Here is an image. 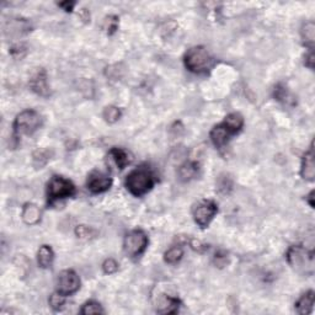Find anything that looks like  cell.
Masks as SVG:
<instances>
[{
    "label": "cell",
    "instance_id": "obj_7",
    "mask_svg": "<svg viewBox=\"0 0 315 315\" xmlns=\"http://www.w3.org/2000/svg\"><path fill=\"white\" fill-rule=\"evenodd\" d=\"M217 212H218V207H217V204L213 201L203 199V201L198 202L193 207L192 214H193L194 222L203 229V228L208 227L209 223H211L212 219L217 214Z\"/></svg>",
    "mask_w": 315,
    "mask_h": 315
},
{
    "label": "cell",
    "instance_id": "obj_30",
    "mask_svg": "<svg viewBox=\"0 0 315 315\" xmlns=\"http://www.w3.org/2000/svg\"><path fill=\"white\" fill-rule=\"evenodd\" d=\"M117 25H119V19L116 16H110L106 19V30L110 35L116 31Z\"/></svg>",
    "mask_w": 315,
    "mask_h": 315
},
{
    "label": "cell",
    "instance_id": "obj_12",
    "mask_svg": "<svg viewBox=\"0 0 315 315\" xmlns=\"http://www.w3.org/2000/svg\"><path fill=\"white\" fill-rule=\"evenodd\" d=\"M233 133L228 129L224 125H217L216 127H213V129L211 130V139L213 142V144L216 145L218 149H222L225 145L228 144L230 138L233 137Z\"/></svg>",
    "mask_w": 315,
    "mask_h": 315
},
{
    "label": "cell",
    "instance_id": "obj_33",
    "mask_svg": "<svg viewBox=\"0 0 315 315\" xmlns=\"http://www.w3.org/2000/svg\"><path fill=\"white\" fill-rule=\"evenodd\" d=\"M58 5H60L61 7H63L65 11H71L74 7V5H75V2L74 1H64V2H60Z\"/></svg>",
    "mask_w": 315,
    "mask_h": 315
},
{
    "label": "cell",
    "instance_id": "obj_11",
    "mask_svg": "<svg viewBox=\"0 0 315 315\" xmlns=\"http://www.w3.org/2000/svg\"><path fill=\"white\" fill-rule=\"evenodd\" d=\"M302 176L304 180L313 181L315 178V154H314V147L312 143L311 148L308 152L304 154L303 161H302Z\"/></svg>",
    "mask_w": 315,
    "mask_h": 315
},
{
    "label": "cell",
    "instance_id": "obj_14",
    "mask_svg": "<svg viewBox=\"0 0 315 315\" xmlns=\"http://www.w3.org/2000/svg\"><path fill=\"white\" fill-rule=\"evenodd\" d=\"M313 306H314V292L309 291L306 294L299 298V301L297 302L296 309L299 314H311L313 312Z\"/></svg>",
    "mask_w": 315,
    "mask_h": 315
},
{
    "label": "cell",
    "instance_id": "obj_1",
    "mask_svg": "<svg viewBox=\"0 0 315 315\" xmlns=\"http://www.w3.org/2000/svg\"><path fill=\"white\" fill-rule=\"evenodd\" d=\"M154 175L148 166H139L130 171L126 178V188L133 196L139 197L154 186Z\"/></svg>",
    "mask_w": 315,
    "mask_h": 315
},
{
    "label": "cell",
    "instance_id": "obj_6",
    "mask_svg": "<svg viewBox=\"0 0 315 315\" xmlns=\"http://www.w3.org/2000/svg\"><path fill=\"white\" fill-rule=\"evenodd\" d=\"M148 247V237L143 230L135 229L128 233L125 238L124 249L129 257H138Z\"/></svg>",
    "mask_w": 315,
    "mask_h": 315
},
{
    "label": "cell",
    "instance_id": "obj_28",
    "mask_svg": "<svg viewBox=\"0 0 315 315\" xmlns=\"http://www.w3.org/2000/svg\"><path fill=\"white\" fill-rule=\"evenodd\" d=\"M232 186H233L232 179H230L228 175L221 176V178L218 179V189L221 193L223 194L229 193L230 189H232Z\"/></svg>",
    "mask_w": 315,
    "mask_h": 315
},
{
    "label": "cell",
    "instance_id": "obj_20",
    "mask_svg": "<svg viewBox=\"0 0 315 315\" xmlns=\"http://www.w3.org/2000/svg\"><path fill=\"white\" fill-rule=\"evenodd\" d=\"M302 38H303L304 43L309 46L312 50L315 41V25L313 21H309L306 25H303V27H302Z\"/></svg>",
    "mask_w": 315,
    "mask_h": 315
},
{
    "label": "cell",
    "instance_id": "obj_32",
    "mask_svg": "<svg viewBox=\"0 0 315 315\" xmlns=\"http://www.w3.org/2000/svg\"><path fill=\"white\" fill-rule=\"evenodd\" d=\"M306 65L309 66L311 69L314 68V52L313 51H311V52H309V55L306 57Z\"/></svg>",
    "mask_w": 315,
    "mask_h": 315
},
{
    "label": "cell",
    "instance_id": "obj_2",
    "mask_svg": "<svg viewBox=\"0 0 315 315\" xmlns=\"http://www.w3.org/2000/svg\"><path fill=\"white\" fill-rule=\"evenodd\" d=\"M287 261L292 268L301 275L312 276L314 273V252L301 245L289 248Z\"/></svg>",
    "mask_w": 315,
    "mask_h": 315
},
{
    "label": "cell",
    "instance_id": "obj_24",
    "mask_svg": "<svg viewBox=\"0 0 315 315\" xmlns=\"http://www.w3.org/2000/svg\"><path fill=\"white\" fill-rule=\"evenodd\" d=\"M81 314L84 315H88V314H104L105 311L102 309V307L100 306V303L95 301H90V302H86L85 304L83 306L80 311Z\"/></svg>",
    "mask_w": 315,
    "mask_h": 315
},
{
    "label": "cell",
    "instance_id": "obj_31",
    "mask_svg": "<svg viewBox=\"0 0 315 315\" xmlns=\"http://www.w3.org/2000/svg\"><path fill=\"white\" fill-rule=\"evenodd\" d=\"M10 52H11V55L14 56V57H16V58H22V57H24V55H21V52H22V53H26V50H25L24 46L17 45V46H15V47H12Z\"/></svg>",
    "mask_w": 315,
    "mask_h": 315
},
{
    "label": "cell",
    "instance_id": "obj_10",
    "mask_svg": "<svg viewBox=\"0 0 315 315\" xmlns=\"http://www.w3.org/2000/svg\"><path fill=\"white\" fill-rule=\"evenodd\" d=\"M30 88H31L33 93L40 95V96H50L51 91L50 88H48L47 73H46L45 69H40L37 73L33 74L32 78L30 79Z\"/></svg>",
    "mask_w": 315,
    "mask_h": 315
},
{
    "label": "cell",
    "instance_id": "obj_4",
    "mask_svg": "<svg viewBox=\"0 0 315 315\" xmlns=\"http://www.w3.org/2000/svg\"><path fill=\"white\" fill-rule=\"evenodd\" d=\"M42 125V117L35 110H25L16 116L14 121V134L15 137L21 135H31Z\"/></svg>",
    "mask_w": 315,
    "mask_h": 315
},
{
    "label": "cell",
    "instance_id": "obj_26",
    "mask_svg": "<svg viewBox=\"0 0 315 315\" xmlns=\"http://www.w3.org/2000/svg\"><path fill=\"white\" fill-rule=\"evenodd\" d=\"M75 234L79 239L89 240L93 239L95 235H96V230L90 227H86V225H78L75 228Z\"/></svg>",
    "mask_w": 315,
    "mask_h": 315
},
{
    "label": "cell",
    "instance_id": "obj_15",
    "mask_svg": "<svg viewBox=\"0 0 315 315\" xmlns=\"http://www.w3.org/2000/svg\"><path fill=\"white\" fill-rule=\"evenodd\" d=\"M199 166L196 161H188L184 165L180 166L179 169V178L181 181H189L192 179H194L198 174Z\"/></svg>",
    "mask_w": 315,
    "mask_h": 315
},
{
    "label": "cell",
    "instance_id": "obj_34",
    "mask_svg": "<svg viewBox=\"0 0 315 315\" xmlns=\"http://www.w3.org/2000/svg\"><path fill=\"white\" fill-rule=\"evenodd\" d=\"M227 262V255H216V265L223 267Z\"/></svg>",
    "mask_w": 315,
    "mask_h": 315
},
{
    "label": "cell",
    "instance_id": "obj_27",
    "mask_svg": "<svg viewBox=\"0 0 315 315\" xmlns=\"http://www.w3.org/2000/svg\"><path fill=\"white\" fill-rule=\"evenodd\" d=\"M64 303H65V296L61 294L60 292L53 293L52 296H51L50 304L51 307H52V309H55V311H60V309H62Z\"/></svg>",
    "mask_w": 315,
    "mask_h": 315
},
{
    "label": "cell",
    "instance_id": "obj_23",
    "mask_svg": "<svg viewBox=\"0 0 315 315\" xmlns=\"http://www.w3.org/2000/svg\"><path fill=\"white\" fill-rule=\"evenodd\" d=\"M183 255H184V252L180 247H174L165 252L164 258H165V261L168 263H176L178 261L181 260Z\"/></svg>",
    "mask_w": 315,
    "mask_h": 315
},
{
    "label": "cell",
    "instance_id": "obj_25",
    "mask_svg": "<svg viewBox=\"0 0 315 315\" xmlns=\"http://www.w3.org/2000/svg\"><path fill=\"white\" fill-rule=\"evenodd\" d=\"M51 157V153L50 150H37V152L33 154V164H35L36 168H42L47 164V161L50 160Z\"/></svg>",
    "mask_w": 315,
    "mask_h": 315
},
{
    "label": "cell",
    "instance_id": "obj_18",
    "mask_svg": "<svg viewBox=\"0 0 315 315\" xmlns=\"http://www.w3.org/2000/svg\"><path fill=\"white\" fill-rule=\"evenodd\" d=\"M53 258H55V253H53V250L51 249L48 245H42L38 250L37 253V261L38 265L42 268H47L51 267L53 262Z\"/></svg>",
    "mask_w": 315,
    "mask_h": 315
},
{
    "label": "cell",
    "instance_id": "obj_5",
    "mask_svg": "<svg viewBox=\"0 0 315 315\" xmlns=\"http://www.w3.org/2000/svg\"><path fill=\"white\" fill-rule=\"evenodd\" d=\"M48 201L52 202L58 201V199L71 197L75 193V186L71 184V181L66 180L62 176H53L48 184Z\"/></svg>",
    "mask_w": 315,
    "mask_h": 315
},
{
    "label": "cell",
    "instance_id": "obj_8",
    "mask_svg": "<svg viewBox=\"0 0 315 315\" xmlns=\"http://www.w3.org/2000/svg\"><path fill=\"white\" fill-rule=\"evenodd\" d=\"M80 287L79 276L73 270H64L60 273L57 281V292L63 296H70L75 293Z\"/></svg>",
    "mask_w": 315,
    "mask_h": 315
},
{
    "label": "cell",
    "instance_id": "obj_21",
    "mask_svg": "<svg viewBox=\"0 0 315 315\" xmlns=\"http://www.w3.org/2000/svg\"><path fill=\"white\" fill-rule=\"evenodd\" d=\"M273 96L277 101L283 102L284 105H294V99L291 94L288 93L287 88H284L283 85H277L275 88V93H273Z\"/></svg>",
    "mask_w": 315,
    "mask_h": 315
},
{
    "label": "cell",
    "instance_id": "obj_3",
    "mask_svg": "<svg viewBox=\"0 0 315 315\" xmlns=\"http://www.w3.org/2000/svg\"><path fill=\"white\" fill-rule=\"evenodd\" d=\"M186 68L189 71L196 74H202L208 71L213 65V57L209 55L208 51L202 46L192 47L186 52L184 57Z\"/></svg>",
    "mask_w": 315,
    "mask_h": 315
},
{
    "label": "cell",
    "instance_id": "obj_17",
    "mask_svg": "<svg viewBox=\"0 0 315 315\" xmlns=\"http://www.w3.org/2000/svg\"><path fill=\"white\" fill-rule=\"evenodd\" d=\"M110 157L115 161V164H116V166L120 170L126 168L130 161L128 153L126 150L121 149V148H112V149L110 150Z\"/></svg>",
    "mask_w": 315,
    "mask_h": 315
},
{
    "label": "cell",
    "instance_id": "obj_13",
    "mask_svg": "<svg viewBox=\"0 0 315 315\" xmlns=\"http://www.w3.org/2000/svg\"><path fill=\"white\" fill-rule=\"evenodd\" d=\"M41 216H42V212L38 208L36 204L33 203H26L22 208L21 218L24 221L25 224L27 225H35L41 221Z\"/></svg>",
    "mask_w": 315,
    "mask_h": 315
},
{
    "label": "cell",
    "instance_id": "obj_22",
    "mask_svg": "<svg viewBox=\"0 0 315 315\" xmlns=\"http://www.w3.org/2000/svg\"><path fill=\"white\" fill-rule=\"evenodd\" d=\"M102 116H104L106 122H109V124H115V122L119 121L120 117H121V111H120L119 107L116 106H107L105 107Z\"/></svg>",
    "mask_w": 315,
    "mask_h": 315
},
{
    "label": "cell",
    "instance_id": "obj_19",
    "mask_svg": "<svg viewBox=\"0 0 315 315\" xmlns=\"http://www.w3.org/2000/svg\"><path fill=\"white\" fill-rule=\"evenodd\" d=\"M181 302L178 298H173V297L165 296L161 303V308L158 309L159 313L161 314H174L179 311Z\"/></svg>",
    "mask_w": 315,
    "mask_h": 315
},
{
    "label": "cell",
    "instance_id": "obj_9",
    "mask_svg": "<svg viewBox=\"0 0 315 315\" xmlns=\"http://www.w3.org/2000/svg\"><path fill=\"white\" fill-rule=\"evenodd\" d=\"M88 189L93 193H101L107 191L112 185V179L106 174H102L100 171H93L88 178Z\"/></svg>",
    "mask_w": 315,
    "mask_h": 315
},
{
    "label": "cell",
    "instance_id": "obj_29",
    "mask_svg": "<svg viewBox=\"0 0 315 315\" xmlns=\"http://www.w3.org/2000/svg\"><path fill=\"white\" fill-rule=\"evenodd\" d=\"M102 270H104V272L107 273V275H111V273H115L119 270V263H117L114 258H107L104 262V265H102Z\"/></svg>",
    "mask_w": 315,
    "mask_h": 315
},
{
    "label": "cell",
    "instance_id": "obj_16",
    "mask_svg": "<svg viewBox=\"0 0 315 315\" xmlns=\"http://www.w3.org/2000/svg\"><path fill=\"white\" fill-rule=\"evenodd\" d=\"M222 124L235 135L238 132L242 130L243 126H244V119H243V116L240 114L234 112V114L228 115Z\"/></svg>",
    "mask_w": 315,
    "mask_h": 315
},
{
    "label": "cell",
    "instance_id": "obj_35",
    "mask_svg": "<svg viewBox=\"0 0 315 315\" xmlns=\"http://www.w3.org/2000/svg\"><path fill=\"white\" fill-rule=\"evenodd\" d=\"M314 191H312L311 193H309V196L307 197V199H308V202H309V204H311V207L312 208H314V202H313V198H314Z\"/></svg>",
    "mask_w": 315,
    "mask_h": 315
}]
</instances>
